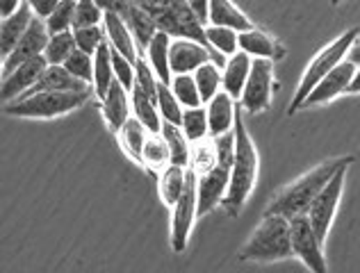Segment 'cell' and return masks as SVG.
<instances>
[{"label":"cell","instance_id":"cell-13","mask_svg":"<svg viewBox=\"0 0 360 273\" xmlns=\"http://www.w3.org/2000/svg\"><path fill=\"white\" fill-rule=\"evenodd\" d=\"M356 64L345 60L335 71H330L324 80H321L315 89H312V93L306 98V102H303L301 109H308V107H317V105H326V102H330L333 98L342 96V93L349 91V87H352L354 82V75H356Z\"/></svg>","mask_w":360,"mask_h":273},{"label":"cell","instance_id":"cell-35","mask_svg":"<svg viewBox=\"0 0 360 273\" xmlns=\"http://www.w3.org/2000/svg\"><path fill=\"white\" fill-rule=\"evenodd\" d=\"M158 109H160V116H162L165 124H172V126L180 128L185 107L176 100L172 87H169V84H162V82H160V87H158Z\"/></svg>","mask_w":360,"mask_h":273},{"label":"cell","instance_id":"cell-8","mask_svg":"<svg viewBox=\"0 0 360 273\" xmlns=\"http://www.w3.org/2000/svg\"><path fill=\"white\" fill-rule=\"evenodd\" d=\"M345 182H347V168H342V171L321 189V194L315 199V203H312L310 212H308V221L312 225V230L317 232L321 244H326L328 232L333 228L338 207H340V201H342Z\"/></svg>","mask_w":360,"mask_h":273},{"label":"cell","instance_id":"cell-29","mask_svg":"<svg viewBox=\"0 0 360 273\" xmlns=\"http://www.w3.org/2000/svg\"><path fill=\"white\" fill-rule=\"evenodd\" d=\"M148 137H150L148 130L141 126L137 119H130L126 124V128L119 133L117 139H119L121 148L126 150V155L130 159H135V162L141 166V155H144V146H146Z\"/></svg>","mask_w":360,"mask_h":273},{"label":"cell","instance_id":"cell-41","mask_svg":"<svg viewBox=\"0 0 360 273\" xmlns=\"http://www.w3.org/2000/svg\"><path fill=\"white\" fill-rule=\"evenodd\" d=\"M73 36L75 44H78V51L84 55H91V58L98 53L103 44H108L103 27H78V30H73Z\"/></svg>","mask_w":360,"mask_h":273},{"label":"cell","instance_id":"cell-23","mask_svg":"<svg viewBox=\"0 0 360 273\" xmlns=\"http://www.w3.org/2000/svg\"><path fill=\"white\" fill-rule=\"evenodd\" d=\"M44 91H80V93H94V89L89 87V84H84L78 78H73V75L66 71L64 67H49V69H46L44 75L39 78V82H37L34 87L25 93V96H30V93H44Z\"/></svg>","mask_w":360,"mask_h":273},{"label":"cell","instance_id":"cell-28","mask_svg":"<svg viewBox=\"0 0 360 273\" xmlns=\"http://www.w3.org/2000/svg\"><path fill=\"white\" fill-rule=\"evenodd\" d=\"M141 166L153 175H160L165 168L172 166V150H169L167 141L160 135L148 137L144 146V155H141Z\"/></svg>","mask_w":360,"mask_h":273},{"label":"cell","instance_id":"cell-21","mask_svg":"<svg viewBox=\"0 0 360 273\" xmlns=\"http://www.w3.org/2000/svg\"><path fill=\"white\" fill-rule=\"evenodd\" d=\"M210 25L229 27V30H235L240 34L251 32L258 27L238 5L231 3V0H210Z\"/></svg>","mask_w":360,"mask_h":273},{"label":"cell","instance_id":"cell-39","mask_svg":"<svg viewBox=\"0 0 360 273\" xmlns=\"http://www.w3.org/2000/svg\"><path fill=\"white\" fill-rule=\"evenodd\" d=\"M158 87H160V80L155 71L150 69V64L144 58H139L135 64V87L132 89H139L148 100H153L158 105Z\"/></svg>","mask_w":360,"mask_h":273},{"label":"cell","instance_id":"cell-14","mask_svg":"<svg viewBox=\"0 0 360 273\" xmlns=\"http://www.w3.org/2000/svg\"><path fill=\"white\" fill-rule=\"evenodd\" d=\"M49 67H51V64L46 62V58L41 55V58H37L32 62H25L23 67H18L16 71L5 75L3 84H0V96H3L5 105H9V102H14L21 96H25V93L30 91L37 82H39V78Z\"/></svg>","mask_w":360,"mask_h":273},{"label":"cell","instance_id":"cell-40","mask_svg":"<svg viewBox=\"0 0 360 273\" xmlns=\"http://www.w3.org/2000/svg\"><path fill=\"white\" fill-rule=\"evenodd\" d=\"M103 23H105V9L101 7V3L80 0L78 7H75L73 30H78V27H101Z\"/></svg>","mask_w":360,"mask_h":273},{"label":"cell","instance_id":"cell-20","mask_svg":"<svg viewBox=\"0 0 360 273\" xmlns=\"http://www.w3.org/2000/svg\"><path fill=\"white\" fill-rule=\"evenodd\" d=\"M207 109V124H210V137H224L235 130L238 121V100H233L229 93L221 91L205 105Z\"/></svg>","mask_w":360,"mask_h":273},{"label":"cell","instance_id":"cell-15","mask_svg":"<svg viewBox=\"0 0 360 273\" xmlns=\"http://www.w3.org/2000/svg\"><path fill=\"white\" fill-rule=\"evenodd\" d=\"M231 185V171L229 168L214 166L212 171L198 175L196 194H198V216H205L212 212L217 205H224L226 194H229Z\"/></svg>","mask_w":360,"mask_h":273},{"label":"cell","instance_id":"cell-17","mask_svg":"<svg viewBox=\"0 0 360 273\" xmlns=\"http://www.w3.org/2000/svg\"><path fill=\"white\" fill-rule=\"evenodd\" d=\"M32 21H34V12L30 7V0H25L14 16L5 18V21L0 23V58L7 60L9 55H12L18 41H21L25 32L30 30Z\"/></svg>","mask_w":360,"mask_h":273},{"label":"cell","instance_id":"cell-32","mask_svg":"<svg viewBox=\"0 0 360 273\" xmlns=\"http://www.w3.org/2000/svg\"><path fill=\"white\" fill-rule=\"evenodd\" d=\"M205 39H207V46H210V51L221 55L224 60H229L235 53H240V32L229 30V27L207 25L205 27Z\"/></svg>","mask_w":360,"mask_h":273},{"label":"cell","instance_id":"cell-30","mask_svg":"<svg viewBox=\"0 0 360 273\" xmlns=\"http://www.w3.org/2000/svg\"><path fill=\"white\" fill-rule=\"evenodd\" d=\"M160 137L167 141L169 150H172V164L180 168H189V162H192V144L183 135V130L172 124H165Z\"/></svg>","mask_w":360,"mask_h":273},{"label":"cell","instance_id":"cell-44","mask_svg":"<svg viewBox=\"0 0 360 273\" xmlns=\"http://www.w3.org/2000/svg\"><path fill=\"white\" fill-rule=\"evenodd\" d=\"M60 3H62V0H30V7H32L34 16L46 23L55 9L60 7Z\"/></svg>","mask_w":360,"mask_h":273},{"label":"cell","instance_id":"cell-46","mask_svg":"<svg viewBox=\"0 0 360 273\" xmlns=\"http://www.w3.org/2000/svg\"><path fill=\"white\" fill-rule=\"evenodd\" d=\"M21 0H3L0 3V16H3V21L5 18H9V16H14L18 9H21Z\"/></svg>","mask_w":360,"mask_h":273},{"label":"cell","instance_id":"cell-3","mask_svg":"<svg viewBox=\"0 0 360 273\" xmlns=\"http://www.w3.org/2000/svg\"><path fill=\"white\" fill-rule=\"evenodd\" d=\"M238 258L242 262H258V265H271V262L295 258L290 221L278 214H264Z\"/></svg>","mask_w":360,"mask_h":273},{"label":"cell","instance_id":"cell-26","mask_svg":"<svg viewBox=\"0 0 360 273\" xmlns=\"http://www.w3.org/2000/svg\"><path fill=\"white\" fill-rule=\"evenodd\" d=\"M185 185H187V168H180L174 164L169 168H165V171L158 175L160 201H162L169 210H174L176 203L180 201V196H183V192H185Z\"/></svg>","mask_w":360,"mask_h":273},{"label":"cell","instance_id":"cell-6","mask_svg":"<svg viewBox=\"0 0 360 273\" xmlns=\"http://www.w3.org/2000/svg\"><path fill=\"white\" fill-rule=\"evenodd\" d=\"M89 96L91 93H80V91L30 93V96L9 102V105L3 107V112L16 119H58L82 107Z\"/></svg>","mask_w":360,"mask_h":273},{"label":"cell","instance_id":"cell-12","mask_svg":"<svg viewBox=\"0 0 360 273\" xmlns=\"http://www.w3.org/2000/svg\"><path fill=\"white\" fill-rule=\"evenodd\" d=\"M49 39H51V34H49V30H46V23L34 16L30 30H27L23 39L18 41V46L12 51V55H9L7 60H3V78L12 71H16L18 67H23L25 62H32L37 58H41V55L46 53V46H49Z\"/></svg>","mask_w":360,"mask_h":273},{"label":"cell","instance_id":"cell-22","mask_svg":"<svg viewBox=\"0 0 360 273\" xmlns=\"http://www.w3.org/2000/svg\"><path fill=\"white\" fill-rule=\"evenodd\" d=\"M251 69H253V60L246 53H242V51L235 53L233 58L226 60V67L221 69V75H224V91L229 93L233 100L240 102L246 82H249Z\"/></svg>","mask_w":360,"mask_h":273},{"label":"cell","instance_id":"cell-33","mask_svg":"<svg viewBox=\"0 0 360 273\" xmlns=\"http://www.w3.org/2000/svg\"><path fill=\"white\" fill-rule=\"evenodd\" d=\"M78 51L73 32H62V34H51L49 46H46L44 58L51 67H64L71 60V55Z\"/></svg>","mask_w":360,"mask_h":273},{"label":"cell","instance_id":"cell-2","mask_svg":"<svg viewBox=\"0 0 360 273\" xmlns=\"http://www.w3.org/2000/svg\"><path fill=\"white\" fill-rule=\"evenodd\" d=\"M235 162L231 168V185L229 194H226L224 210L231 216H238L258 180V148H255L249 130L244 126V109L238 102V121H235Z\"/></svg>","mask_w":360,"mask_h":273},{"label":"cell","instance_id":"cell-25","mask_svg":"<svg viewBox=\"0 0 360 273\" xmlns=\"http://www.w3.org/2000/svg\"><path fill=\"white\" fill-rule=\"evenodd\" d=\"M117 82L115 75V64H112V48L108 44H103L98 53L94 55V96L98 98V102L108 96V91L112 89V84Z\"/></svg>","mask_w":360,"mask_h":273},{"label":"cell","instance_id":"cell-48","mask_svg":"<svg viewBox=\"0 0 360 273\" xmlns=\"http://www.w3.org/2000/svg\"><path fill=\"white\" fill-rule=\"evenodd\" d=\"M349 96H354V93H360V67L356 69V75H354V82H352V87H349Z\"/></svg>","mask_w":360,"mask_h":273},{"label":"cell","instance_id":"cell-4","mask_svg":"<svg viewBox=\"0 0 360 273\" xmlns=\"http://www.w3.org/2000/svg\"><path fill=\"white\" fill-rule=\"evenodd\" d=\"M358 39H360V30H358V27H352V30L342 32L338 39H333L328 46H324V48H321L315 58L308 62V67H306V71H303L301 80H299L295 98H292L290 107H288L290 116L297 114V112L303 107V102H306V98L312 93V89H315L330 71H335L345 60H349V53H352L354 44Z\"/></svg>","mask_w":360,"mask_h":273},{"label":"cell","instance_id":"cell-19","mask_svg":"<svg viewBox=\"0 0 360 273\" xmlns=\"http://www.w3.org/2000/svg\"><path fill=\"white\" fill-rule=\"evenodd\" d=\"M240 51L249 55L251 60H267L274 64L285 58L283 44L276 39V36H271L269 32L260 30V27L240 34Z\"/></svg>","mask_w":360,"mask_h":273},{"label":"cell","instance_id":"cell-5","mask_svg":"<svg viewBox=\"0 0 360 273\" xmlns=\"http://www.w3.org/2000/svg\"><path fill=\"white\" fill-rule=\"evenodd\" d=\"M141 5L153 16L160 32L169 34L172 39H187L207 46L205 25L198 23L189 3H183V0H155V3H141Z\"/></svg>","mask_w":360,"mask_h":273},{"label":"cell","instance_id":"cell-43","mask_svg":"<svg viewBox=\"0 0 360 273\" xmlns=\"http://www.w3.org/2000/svg\"><path fill=\"white\" fill-rule=\"evenodd\" d=\"M112 64H115L117 82L123 84L128 91H132V87H135V64L123 58V55H119L117 51H112Z\"/></svg>","mask_w":360,"mask_h":273},{"label":"cell","instance_id":"cell-18","mask_svg":"<svg viewBox=\"0 0 360 273\" xmlns=\"http://www.w3.org/2000/svg\"><path fill=\"white\" fill-rule=\"evenodd\" d=\"M103 30H105V41L112 51H117L119 55H123V58L130 60L132 64H137V60L141 58L139 48H137V41L117 12H108L105 9V23H103Z\"/></svg>","mask_w":360,"mask_h":273},{"label":"cell","instance_id":"cell-45","mask_svg":"<svg viewBox=\"0 0 360 273\" xmlns=\"http://www.w3.org/2000/svg\"><path fill=\"white\" fill-rule=\"evenodd\" d=\"M189 7H192L198 23L207 27V23H210V3L207 0H189Z\"/></svg>","mask_w":360,"mask_h":273},{"label":"cell","instance_id":"cell-34","mask_svg":"<svg viewBox=\"0 0 360 273\" xmlns=\"http://www.w3.org/2000/svg\"><path fill=\"white\" fill-rule=\"evenodd\" d=\"M180 130H183V135L187 137V141L192 146L198 144V141L207 139V135H210V124H207V109L205 107L185 109Z\"/></svg>","mask_w":360,"mask_h":273},{"label":"cell","instance_id":"cell-42","mask_svg":"<svg viewBox=\"0 0 360 273\" xmlns=\"http://www.w3.org/2000/svg\"><path fill=\"white\" fill-rule=\"evenodd\" d=\"M64 69L69 71L73 78H78L84 84H94V58L91 55H84L80 51H75L71 55V60L64 64Z\"/></svg>","mask_w":360,"mask_h":273},{"label":"cell","instance_id":"cell-11","mask_svg":"<svg viewBox=\"0 0 360 273\" xmlns=\"http://www.w3.org/2000/svg\"><path fill=\"white\" fill-rule=\"evenodd\" d=\"M103 9H108V12H117L123 23L128 25V30L132 32L137 41V48L139 53H146V48L150 46V41L155 39V34L160 32L158 25L153 21V16H150L144 5L141 3H128V0H119V3H101Z\"/></svg>","mask_w":360,"mask_h":273},{"label":"cell","instance_id":"cell-31","mask_svg":"<svg viewBox=\"0 0 360 273\" xmlns=\"http://www.w3.org/2000/svg\"><path fill=\"white\" fill-rule=\"evenodd\" d=\"M194 80H196V87H198V93H201V100L203 105H207L214 96H219L224 91V75H221V67L219 64H205L201 67L196 73H194Z\"/></svg>","mask_w":360,"mask_h":273},{"label":"cell","instance_id":"cell-38","mask_svg":"<svg viewBox=\"0 0 360 273\" xmlns=\"http://www.w3.org/2000/svg\"><path fill=\"white\" fill-rule=\"evenodd\" d=\"M75 0H62L60 7L51 14V18L46 21V30L49 34H62V32H73L75 23Z\"/></svg>","mask_w":360,"mask_h":273},{"label":"cell","instance_id":"cell-16","mask_svg":"<svg viewBox=\"0 0 360 273\" xmlns=\"http://www.w3.org/2000/svg\"><path fill=\"white\" fill-rule=\"evenodd\" d=\"M98 107L103 112V119H105V126L112 135H117L126 124L132 119V107H130V91L123 87V84L115 82L112 84V89L108 91V96L98 102Z\"/></svg>","mask_w":360,"mask_h":273},{"label":"cell","instance_id":"cell-9","mask_svg":"<svg viewBox=\"0 0 360 273\" xmlns=\"http://www.w3.org/2000/svg\"><path fill=\"white\" fill-rule=\"evenodd\" d=\"M274 89H276V84H274V62L253 60V69L240 98V107L246 114H262L271 105Z\"/></svg>","mask_w":360,"mask_h":273},{"label":"cell","instance_id":"cell-27","mask_svg":"<svg viewBox=\"0 0 360 273\" xmlns=\"http://www.w3.org/2000/svg\"><path fill=\"white\" fill-rule=\"evenodd\" d=\"M130 107H132V119H137L150 135H160V133H162L165 121H162V116H160L158 105H155L153 100H148L139 89L130 91Z\"/></svg>","mask_w":360,"mask_h":273},{"label":"cell","instance_id":"cell-24","mask_svg":"<svg viewBox=\"0 0 360 273\" xmlns=\"http://www.w3.org/2000/svg\"><path fill=\"white\" fill-rule=\"evenodd\" d=\"M172 36L165 32H158L155 39L150 41V46L144 53V60L150 64V69L155 71L158 80L162 84H169L172 87L174 73H172Z\"/></svg>","mask_w":360,"mask_h":273},{"label":"cell","instance_id":"cell-37","mask_svg":"<svg viewBox=\"0 0 360 273\" xmlns=\"http://www.w3.org/2000/svg\"><path fill=\"white\" fill-rule=\"evenodd\" d=\"M217 166V148H214V139H203L198 144L192 146V162L189 168L196 175H203L207 171H212Z\"/></svg>","mask_w":360,"mask_h":273},{"label":"cell","instance_id":"cell-7","mask_svg":"<svg viewBox=\"0 0 360 273\" xmlns=\"http://www.w3.org/2000/svg\"><path fill=\"white\" fill-rule=\"evenodd\" d=\"M198 175L187 168V185L180 201L172 210V248L176 253H183L189 244V234L198 219V194H196Z\"/></svg>","mask_w":360,"mask_h":273},{"label":"cell","instance_id":"cell-10","mask_svg":"<svg viewBox=\"0 0 360 273\" xmlns=\"http://www.w3.org/2000/svg\"><path fill=\"white\" fill-rule=\"evenodd\" d=\"M292 225V248H295V258L301 260V265L310 273H328L324 244L319 241L317 232L312 230L308 216H297L290 221Z\"/></svg>","mask_w":360,"mask_h":273},{"label":"cell","instance_id":"cell-47","mask_svg":"<svg viewBox=\"0 0 360 273\" xmlns=\"http://www.w3.org/2000/svg\"><path fill=\"white\" fill-rule=\"evenodd\" d=\"M349 62H354L356 67H360V39L354 44V48H352V53H349Z\"/></svg>","mask_w":360,"mask_h":273},{"label":"cell","instance_id":"cell-36","mask_svg":"<svg viewBox=\"0 0 360 273\" xmlns=\"http://www.w3.org/2000/svg\"><path fill=\"white\" fill-rule=\"evenodd\" d=\"M172 91L176 100L183 105L185 109H194V107H203L201 93H198L194 75H174L172 80Z\"/></svg>","mask_w":360,"mask_h":273},{"label":"cell","instance_id":"cell-1","mask_svg":"<svg viewBox=\"0 0 360 273\" xmlns=\"http://www.w3.org/2000/svg\"><path fill=\"white\" fill-rule=\"evenodd\" d=\"M352 164H354V155H342V157H330L326 162L312 166L310 171L297 178L295 182L283 187V189L267 203L264 214L285 216L288 221L297 219V216H308L310 207L321 194V189H324L342 168H349Z\"/></svg>","mask_w":360,"mask_h":273}]
</instances>
